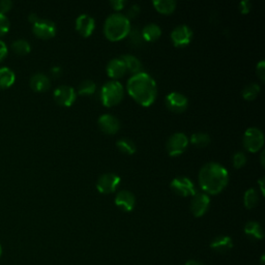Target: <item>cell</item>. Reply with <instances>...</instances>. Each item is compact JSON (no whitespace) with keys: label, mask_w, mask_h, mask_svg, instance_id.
Returning <instances> with one entry per match:
<instances>
[{"label":"cell","mask_w":265,"mask_h":265,"mask_svg":"<svg viewBox=\"0 0 265 265\" xmlns=\"http://www.w3.org/2000/svg\"><path fill=\"white\" fill-rule=\"evenodd\" d=\"M199 185L201 189L210 195L221 193L229 182V174L226 168L219 163H207L199 171Z\"/></svg>","instance_id":"6da1fadb"},{"label":"cell","mask_w":265,"mask_h":265,"mask_svg":"<svg viewBox=\"0 0 265 265\" xmlns=\"http://www.w3.org/2000/svg\"><path fill=\"white\" fill-rule=\"evenodd\" d=\"M127 90L132 99L144 107H148L153 104L156 98V92H158L155 81L151 76L144 71L132 75L129 79Z\"/></svg>","instance_id":"7a4b0ae2"},{"label":"cell","mask_w":265,"mask_h":265,"mask_svg":"<svg viewBox=\"0 0 265 265\" xmlns=\"http://www.w3.org/2000/svg\"><path fill=\"white\" fill-rule=\"evenodd\" d=\"M131 30L130 20L123 14H112L106 19L104 33L111 42H117L128 37Z\"/></svg>","instance_id":"3957f363"},{"label":"cell","mask_w":265,"mask_h":265,"mask_svg":"<svg viewBox=\"0 0 265 265\" xmlns=\"http://www.w3.org/2000/svg\"><path fill=\"white\" fill-rule=\"evenodd\" d=\"M124 93V86L118 81L107 82L101 89V101L106 107H113L122 102Z\"/></svg>","instance_id":"277c9868"},{"label":"cell","mask_w":265,"mask_h":265,"mask_svg":"<svg viewBox=\"0 0 265 265\" xmlns=\"http://www.w3.org/2000/svg\"><path fill=\"white\" fill-rule=\"evenodd\" d=\"M244 146L251 152H257L264 144V136L261 130L257 128H250L245 132L243 138Z\"/></svg>","instance_id":"5b68a950"},{"label":"cell","mask_w":265,"mask_h":265,"mask_svg":"<svg viewBox=\"0 0 265 265\" xmlns=\"http://www.w3.org/2000/svg\"><path fill=\"white\" fill-rule=\"evenodd\" d=\"M189 145V138L184 132H175L168 139L166 144L167 152L171 156H176L185 152Z\"/></svg>","instance_id":"8992f818"},{"label":"cell","mask_w":265,"mask_h":265,"mask_svg":"<svg viewBox=\"0 0 265 265\" xmlns=\"http://www.w3.org/2000/svg\"><path fill=\"white\" fill-rule=\"evenodd\" d=\"M170 187L174 193H176L177 195L183 196V197L194 196L197 193L194 183L186 176L175 177L171 182Z\"/></svg>","instance_id":"52a82bcc"},{"label":"cell","mask_w":265,"mask_h":265,"mask_svg":"<svg viewBox=\"0 0 265 265\" xmlns=\"http://www.w3.org/2000/svg\"><path fill=\"white\" fill-rule=\"evenodd\" d=\"M32 31L38 38L43 40H49L55 37L56 25L54 22L48 19H40L38 22L33 24Z\"/></svg>","instance_id":"ba28073f"},{"label":"cell","mask_w":265,"mask_h":265,"mask_svg":"<svg viewBox=\"0 0 265 265\" xmlns=\"http://www.w3.org/2000/svg\"><path fill=\"white\" fill-rule=\"evenodd\" d=\"M120 184V177L114 173H105L96 182V189L102 194H111Z\"/></svg>","instance_id":"9c48e42d"},{"label":"cell","mask_w":265,"mask_h":265,"mask_svg":"<svg viewBox=\"0 0 265 265\" xmlns=\"http://www.w3.org/2000/svg\"><path fill=\"white\" fill-rule=\"evenodd\" d=\"M165 103L168 109L174 113H182L184 112L189 105V101L187 99V96L184 95L183 93H179L176 91H172L170 93H168Z\"/></svg>","instance_id":"30bf717a"},{"label":"cell","mask_w":265,"mask_h":265,"mask_svg":"<svg viewBox=\"0 0 265 265\" xmlns=\"http://www.w3.org/2000/svg\"><path fill=\"white\" fill-rule=\"evenodd\" d=\"M55 102L64 107H69L76 101V92L75 89L70 86L63 85L59 86L54 90L53 93Z\"/></svg>","instance_id":"8fae6325"},{"label":"cell","mask_w":265,"mask_h":265,"mask_svg":"<svg viewBox=\"0 0 265 265\" xmlns=\"http://www.w3.org/2000/svg\"><path fill=\"white\" fill-rule=\"evenodd\" d=\"M210 199L207 194L204 193H196L191 202V211L197 218H200L204 213H205L209 207Z\"/></svg>","instance_id":"7c38bea8"},{"label":"cell","mask_w":265,"mask_h":265,"mask_svg":"<svg viewBox=\"0 0 265 265\" xmlns=\"http://www.w3.org/2000/svg\"><path fill=\"white\" fill-rule=\"evenodd\" d=\"M193 38V31L188 25H179L171 32V41L175 47L189 45Z\"/></svg>","instance_id":"4fadbf2b"},{"label":"cell","mask_w":265,"mask_h":265,"mask_svg":"<svg viewBox=\"0 0 265 265\" xmlns=\"http://www.w3.org/2000/svg\"><path fill=\"white\" fill-rule=\"evenodd\" d=\"M135 201L136 200H135L134 194L127 190L119 191L116 194V197L114 200L116 206H118L120 209L126 212H130L134 209Z\"/></svg>","instance_id":"5bb4252c"},{"label":"cell","mask_w":265,"mask_h":265,"mask_svg":"<svg viewBox=\"0 0 265 265\" xmlns=\"http://www.w3.org/2000/svg\"><path fill=\"white\" fill-rule=\"evenodd\" d=\"M95 28V22L92 17L82 14L76 19V29L84 38H88Z\"/></svg>","instance_id":"9a60e30c"},{"label":"cell","mask_w":265,"mask_h":265,"mask_svg":"<svg viewBox=\"0 0 265 265\" xmlns=\"http://www.w3.org/2000/svg\"><path fill=\"white\" fill-rule=\"evenodd\" d=\"M99 127L100 129L108 135H114L119 131L120 124L119 120L111 114H103L99 118Z\"/></svg>","instance_id":"2e32d148"},{"label":"cell","mask_w":265,"mask_h":265,"mask_svg":"<svg viewBox=\"0 0 265 265\" xmlns=\"http://www.w3.org/2000/svg\"><path fill=\"white\" fill-rule=\"evenodd\" d=\"M127 71L126 66L120 58H113L107 65V74L110 78H122Z\"/></svg>","instance_id":"e0dca14e"},{"label":"cell","mask_w":265,"mask_h":265,"mask_svg":"<svg viewBox=\"0 0 265 265\" xmlns=\"http://www.w3.org/2000/svg\"><path fill=\"white\" fill-rule=\"evenodd\" d=\"M29 84H30L31 89L37 92H45L51 86L50 79L48 78L45 74H42V73L34 74L30 78Z\"/></svg>","instance_id":"ac0fdd59"},{"label":"cell","mask_w":265,"mask_h":265,"mask_svg":"<svg viewBox=\"0 0 265 265\" xmlns=\"http://www.w3.org/2000/svg\"><path fill=\"white\" fill-rule=\"evenodd\" d=\"M141 34L144 42H154L161 37L162 29L159 25H156V24L150 23L143 27Z\"/></svg>","instance_id":"d6986e66"},{"label":"cell","mask_w":265,"mask_h":265,"mask_svg":"<svg viewBox=\"0 0 265 265\" xmlns=\"http://www.w3.org/2000/svg\"><path fill=\"white\" fill-rule=\"evenodd\" d=\"M232 247H233L232 238L226 235H221V236L215 237L212 240V243L210 244V248L219 253H225L230 249H232Z\"/></svg>","instance_id":"ffe728a7"},{"label":"cell","mask_w":265,"mask_h":265,"mask_svg":"<svg viewBox=\"0 0 265 265\" xmlns=\"http://www.w3.org/2000/svg\"><path fill=\"white\" fill-rule=\"evenodd\" d=\"M120 59H122L124 62L126 68L128 70H130L132 74L136 75V74H139L142 71V64L136 56L126 54V55L122 56V58Z\"/></svg>","instance_id":"44dd1931"},{"label":"cell","mask_w":265,"mask_h":265,"mask_svg":"<svg viewBox=\"0 0 265 265\" xmlns=\"http://www.w3.org/2000/svg\"><path fill=\"white\" fill-rule=\"evenodd\" d=\"M16 75L14 70L8 67H0V89L10 87L15 83Z\"/></svg>","instance_id":"7402d4cb"},{"label":"cell","mask_w":265,"mask_h":265,"mask_svg":"<svg viewBox=\"0 0 265 265\" xmlns=\"http://www.w3.org/2000/svg\"><path fill=\"white\" fill-rule=\"evenodd\" d=\"M246 235L253 240H259L263 238V231L259 223L257 222H248L245 226Z\"/></svg>","instance_id":"603a6c76"},{"label":"cell","mask_w":265,"mask_h":265,"mask_svg":"<svg viewBox=\"0 0 265 265\" xmlns=\"http://www.w3.org/2000/svg\"><path fill=\"white\" fill-rule=\"evenodd\" d=\"M152 4L159 13L166 15L173 13L176 8V2L174 0H154Z\"/></svg>","instance_id":"cb8c5ba5"},{"label":"cell","mask_w":265,"mask_h":265,"mask_svg":"<svg viewBox=\"0 0 265 265\" xmlns=\"http://www.w3.org/2000/svg\"><path fill=\"white\" fill-rule=\"evenodd\" d=\"M11 49L19 55H26L30 52L31 46L30 44L24 39H18L11 43Z\"/></svg>","instance_id":"d4e9b609"},{"label":"cell","mask_w":265,"mask_h":265,"mask_svg":"<svg viewBox=\"0 0 265 265\" xmlns=\"http://www.w3.org/2000/svg\"><path fill=\"white\" fill-rule=\"evenodd\" d=\"M191 143L199 148L206 147L210 143V137L205 132H195L191 137Z\"/></svg>","instance_id":"484cf974"},{"label":"cell","mask_w":265,"mask_h":265,"mask_svg":"<svg viewBox=\"0 0 265 265\" xmlns=\"http://www.w3.org/2000/svg\"><path fill=\"white\" fill-rule=\"evenodd\" d=\"M259 201V195H258V192L255 189H249L246 193H245V196H244V202H245V206L248 209H252L254 208L257 203Z\"/></svg>","instance_id":"4316f807"},{"label":"cell","mask_w":265,"mask_h":265,"mask_svg":"<svg viewBox=\"0 0 265 265\" xmlns=\"http://www.w3.org/2000/svg\"><path fill=\"white\" fill-rule=\"evenodd\" d=\"M116 146L120 151L126 153V154H132V153L136 152L135 143L130 139H127V138L118 140L116 142Z\"/></svg>","instance_id":"83f0119b"},{"label":"cell","mask_w":265,"mask_h":265,"mask_svg":"<svg viewBox=\"0 0 265 265\" xmlns=\"http://www.w3.org/2000/svg\"><path fill=\"white\" fill-rule=\"evenodd\" d=\"M260 92V86L257 83H251L244 88L243 90V96L247 101H253L256 99V96Z\"/></svg>","instance_id":"f1b7e54d"},{"label":"cell","mask_w":265,"mask_h":265,"mask_svg":"<svg viewBox=\"0 0 265 265\" xmlns=\"http://www.w3.org/2000/svg\"><path fill=\"white\" fill-rule=\"evenodd\" d=\"M96 85L91 80H85L80 83L78 87V93L81 95H91L95 92Z\"/></svg>","instance_id":"f546056e"},{"label":"cell","mask_w":265,"mask_h":265,"mask_svg":"<svg viewBox=\"0 0 265 265\" xmlns=\"http://www.w3.org/2000/svg\"><path fill=\"white\" fill-rule=\"evenodd\" d=\"M128 37H129V42L131 43L132 46H134V47H140L144 43L141 31L137 28H132V29L131 28Z\"/></svg>","instance_id":"4dcf8cb0"},{"label":"cell","mask_w":265,"mask_h":265,"mask_svg":"<svg viewBox=\"0 0 265 265\" xmlns=\"http://www.w3.org/2000/svg\"><path fill=\"white\" fill-rule=\"evenodd\" d=\"M232 163H233V166L234 168H236V169H239V168H242L246 165L247 163V156L244 152H236L234 155H233V159H232Z\"/></svg>","instance_id":"1f68e13d"},{"label":"cell","mask_w":265,"mask_h":265,"mask_svg":"<svg viewBox=\"0 0 265 265\" xmlns=\"http://www.w3.org/2000/svg\"><path fill=\"white\" fill-rule=\"evenodd\" d=\"M8 30H9V21L4 14L0 13V37L6 34Z\"/></svg>","instance_id":"d6a6232c"},{"label":"cell","mask_w":265,"mask_h":265,"mask_svg":"<svg viewBox=\"0 0 265 265\" xmlns=\"http://www.w3.org/2000/svg\"><path fill=\"white\" fill-rule=\"evenodd\" d=\"M140 11H141V8L139 5L137 4H134V5H132L130 7V9L128 10V14H127V18L130 20V19H134L136 18L139 14H140Z\"/></svg>","instance_id":"836d02e7"},{"label":"cell","mask_w":265,"mask_h":265,"mask_svg":"<svg viewBox=\"0 0 265 265\" xmlns=\"http://www.w3.org/2000/svg\"><path fill=\"white\" fill-rule=\"evenodd\" d=\"M256 71H257V75L260 78V80L264 81L265 80V62L264 60H261V62L257 65Z\"/></svg>","instance_id":"e575fe53"},{"label":"cell","mask_w":265,"mask_h":265,"mask_svg":"<svg viewBox=\"0 0 265 265\" xmlns=\"http://www.w3.org/2000/svg\"><path fill=\"white\" fill-rule=\"evenodd\" d=\"M251 7H252V4L249 0H244V1L239 3V10L242 14H248L251 10Z\"/></svg>","instance_id":"d590c367"},{"label":"cell","mask_w":265,"mask_h":265,"mask_svg":"<svg viewBox=\"0 0 265 265\" xmlns=\"http://www.w3.org/2000/svg\"><path fill=\"white\" fill-rule=\"evenodd\" d=\"M11 5H13V2H11L10 0H1V1H0V13L4 14L5 11L10 9Z\"/></svg>","instance_id":"8d00e7d4"},{"label":"cell","mask_w":265,"mask_h":265,"mask_svg":"<svg viewBox=\"0 0 265 265\" xmlns=\"http://www.w3.org/2000/svg\"><path fill=\"white\" fill-rule=\"evenodd\" d=\"M8 53V49H7V46L6 44L0 40V62H2V60L7 56Z\"/></svg>","instance_id":"74e56055"},{"label":"cell","mask_w":265,"mask_h":265,"mask_svg":"<svg viewBox=\"0 0 265 265\" xmlns=\"http://www.w3.org/2000/svg\"><path fill=\"white\" fill-rule=\"evenodd\" d=\"M110 4L115 10H122L126 6L127 2L124 1V0H112Z\"/></svg>","instance_id":"f35d334b"},{"label":"cell","mask_w":265,"mask_h":265,"mask_svg":"<svg viewBox=\"0 0 265 265\" xmlns=\"http://www.w3.org/2000/svg\"><path fill=\"white\" fill-rule=\"evenodd\" d=\"M51 73H52L53 76H55V77H59V76H60V73H62V68H60L59 66H54V67H52V69H51Z\"/></svg>","instance_id":"ab89813d"},{"label":"cell","mask_w":265,"mask_h":265,"mask_svg":"<svg viewBox=\"0 0 265 265\" xmlns=\"http://www.w3.org/2000/svg\"><path fill=\"white\" fill-rule=\"evenodd\" d=\"M28 20H29L32 24H34L35 22H38V21L40 20V18H39V16H38L37 14H30L29 17H28Z\"/></svg>","instance_id":"60d3db41"},{"label":"cell","mask_w":265,"mask_h":265,"mask_svg":"<svg viewBox=\"0 0 265 265\" xmlns=\"http://www.w3.org/2000/svg\"><path fill=\"white\" fill-rule=\"evenodd\" d=\"M258 184L260 185L261 192H262V194L264 195V188H263V184H264V177H262V178H260V179L258 180Z\"/></svg>","instance_id":"b9f144b4"},{"label":"cell","mask_w":265,"mask_h":265,"mask_svg":"<svg viewBox=\"0 0 265 265\" xmlns=\"http://www.w3.org/2000/svg\"><path fill=\"white\" fill-rule=\"evenodd\" d=\"M186 265H202L200 262H197L195 260H190L186 263Z\"/></svg>","instance_id":"7bdbcfd3"},{"label":"cell","mask_w":265,"mask_h":265,"mask_svg":"<svg viewBox=\"0 0 265 265\" xmlns=\"http://www.w3.org/2000/svg\"><path fill=\"white\" fill-rule=\"evenodd\" d=\"M260 158H261V164H262V166H263V165H264V152H262V153H261Z\"/></svg>","instance_id":"ee69618b"},{"label":"cell","mask_w":265,"mask_h":265,"mask_svg":"<svg viewBox=\"0 0 265 265\" xmlns=\"http://www.w3.org/2000/svg\"><path fill=\"white\" fill-rule=\"evenodd\" d=\"M2 255V247H1V244H0V257H1Z\"/></svg>","instance_id":"f6af8a7d"}]
</instances>
